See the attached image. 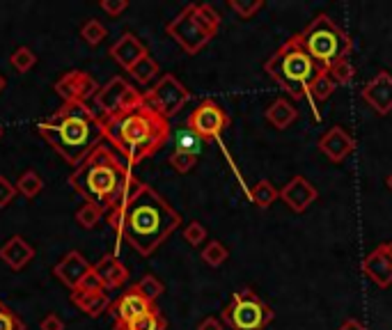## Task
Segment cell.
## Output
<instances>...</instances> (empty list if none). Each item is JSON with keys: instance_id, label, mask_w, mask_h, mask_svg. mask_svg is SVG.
<instances>
[{"instance_id": "1", "label": "cell", "mask_w": 392, "mask_h": 330, "mask_svg": "<svg viewBox=\"0 0 392 330\" xmlns=\"http://www.w3.org/2000/svg\"><path fill=\"white\" fill-rule=\"evenodd\" d=\"M108 216V225L138 255L150 257L181 225V216L152 186L133 177L126 197Z\"/></svg>"}, {"instance_id": "2", "label": "cell", "mask_w": 392, "mask_h": 330, "mask_svg": "<svg viewBox=\"0 0 392 330\" xmlns=\"http://www.w3.org/2000/svg\"><path fill=\"white\" fill-rule=\"evenodd\" d=\"M37 133L74 168L103 140L101 119L87 103H63L53 115L39 121Z\"/></svg>"}, {"instance_id": "3", "label": "cell", "mask_w": 392, "mask_h": 330, "mask_svg": "<svg viewBox=\"0 0 392 330\" xmlns=\"http://www.w3.org/2000/svg\"><path fill=\"white\" fill-rule=\"evenodd\" d=\"M103 138L124 156L129 165L150 159L170 138V121L147 103L119 112L110 119H101Z\"/></svg>"}, {"instance_id": "4", "label": "cell", "mask_w": 392, "mask_h": 330, "mask_svg": "<svg viewBox=\"0 0 392 330\" xmlns=\"http://www.w3.org/2000/svg\"><path fill=\"white\" fill-rule=\"evenodd\" d=\"M131 181L133 175L106 145H99L69 177L76 193L101 206L103 213L112 211L126 197Z\"/></svg>"}, {"instance_id": "5", "label": "cell", "mask_w": 392, "mask_h": 330, "mask_svg": "<svg viewBox=\"0 0 392 330\" xmlns=\"http://www.w3.org/2000/svg\"><path fill=\"white\" fill-rule=\"evenodd\" d=\"M264 69H266V74L271 76L285 92H289V97L296 101L308 97L310 85L315 83V78L326 72V69H321L301 46H296L292 39L285 41V44L266 60Z\"/></svg>"}, {"instance_id": "6", "label": "cell", "mask_w": 392, "mask_h": 330, "mask_svg": "<svg viewBox=\"0 0 392 330\" xmlns=\"http://www.w3.org/2000/svg\"><path fill=\"white\" fill-rule=\"evenodd\" d=\"M292 41L326 72L342 60H348V53L353 48L351 37L328 14H319L303 32L294 34Z\"/></svg>"}, {"instance_id": "7", "label": "cell", "mask_w": 392, "mask_h": 330, "mask_svg": "<svg viewBox=\"0 0 392 330\" xmlns=\"http://www.w3.org/2000/svg\"><path fill=\"white\" fill-rule=\"evenodd\" d=\"M221 319L232 330H264L273 321V310L250 289H239Z\"/></svg>"}, {"instance_id": "8", "label": "cell", "mask_w": 392, "mask_h": 330, "mask_svg": "<svg viewBox=\"0 0 392 330\" xmlns=\"http://www.w3.org/2000/svg\"><path fill=\"white\" fill-rule=\"evenodd\" d=\"M92 101H94V112H97L99 119H110L119 115V112L145 103L143 94L131 83H126L122 76L110 78L106 85H101L99 92L92 97Z\"/></svg>"}, {"instance_id": "9", "label": "cell", "mask_w": 392, "mask_h": 330, "mask_svg": "<svg viewBox=\"0 0 392 330\" xmlns=\"http://www.w3.org/2000/svg\"><path fill=\"white\" fill-rule=\"evenodd\" d=\"M143 99L152 110H156L165 119H170L190 101V92L172 74H163L161 81L150 92L143 94Z\"/></svg>"}, {"instance_id": "10", "label": "cell", "mask_w": 392, "mask_h": 330, "mask_svg": "<svg viewBox=\"0 0 392 330\" xmlns=\"http://www.w3.org/2000/svg\"><path fill=\"white\" fill-rule=\"evenodd\" d=\"M193 10H195V5H186L184 10L165 25V32H168L188 55L200 53V51L211 41V37H209V34L200 28V23L195 21Z\"/></svg>"}, {"instance_id": "11", "label": "cell", "mask_w": 392, "mask_h": 330, "mask_svg": "<svg viewBox=\"0 0 392 330\" xmlns=\"http://www.w3.org/2000/svg\"><path fill=\"white\" fill-rule=\"evenodd\" d=\"M186 126L190 133H195L200 138V140H211V138H218L230 126V117L216 101L207 99L188 115Z\"/></svg>"}, {"instance_id": "12", "label": "cell", "mask_w": 392, "mask_h": 330, "mask_svg": "<svg viewBox=\"0 0 392 330\" xmlns=\"http://www.w3.org/2000/svg\"><path fill=\"white\" fill-rule=\"evenodd\" d=\"M53 90L65 103H85V99H92L99 92V83L83 69H69L55 81Z\"/></svg>"}, {"instance_id": "13", "label": "cell", "mask_w": 392, "mask_h": 330, "mask_svg": "<svg viewBox=\"0 0 392 330\" xmlns=\"http://www.w3.org/2000/svg\"><path fill=\"white\" fill-rule=\"evenodd\" d=\"M362 273L381 289H388L392 284V243H381L362 259Z\"/></svg>"}, {"instance_id": "14", "label": "cell", "mask_w": 392, "mask_h": 330, "mask_svg": "<svg viewBox=\"0 0 392 330\" xmlns=\"http://www.w3.org/2000/svg\"><path fill=\"white\" fill-rule=\"evenodd\" d=\"M152 308H154V303L147 301L143 293L136 289V284L129 286V289L110 305L112 315H115V321H119V324H129V321L143 317L145 312H150Z\"/></svg>"}, {"instance_id": "15", "label": "cell", "mask_w": 392, "mask_h": 330, "mask_svg": "<svg viewBox=\"0 0 392 330\" xmlns=\"http://www.w3.org/2000/svg\"><path fill=\"white\" fill-rule=\"evenodd\" d=\"M362 99L367 101L379 115H388L392 110V76L388 72H379L362 88Z\"/></svg>"}, {"instance_id": "16", "label": "cell", "mask_w": 392, "mask_h": 330, "mask_svg": "<svg viewBox=\"0 0 392 330\" xmlns=\"http://www.w3.org/2000/svg\"><path fill=\"white\" fill-rule=\"evenodd\" d=\"M280 197L285 199L287 206H289L292 211L303 213L319 197V190L312 186L305 177H294L289 184L280 190Z\"/></svg>"}, {"instance_id": "17", "label": "cell", "mask_w": 392, "mask_h": 330, "mask_svg": "<svg viewBox=\"0 0 392 330\" xmlns=\"http://www.w3.org/2000/svg\"><path fill=\"white\" fill-rule=\"evenodd\" d=\"M92 271V266H90V262H87V259L78 253V250H72V253H67L63 259H60V262L55 264V268H53V273L60 277V280H63L69 289H76L78 284H81V280Z\"/></svg>"}, {"instance_id": "18", "label": "cell", "mask_w": 392, "mask_h": 330, "mask_svg": "<svg viewBox=\"0 0 392 330\" xmlns=\"http://www.w3.org/2000/svg\"><path fill=\"white\" fill-rule=\"evenodd\" d=\"M353 147H355V140L344 131L342 126L328 128L319 140V150L324 152L333 163H342L346 156L353 152Z\"/></svg>"}, {"instance_id": "19", "label": "cell", "mask_w": 392, "mask_h": 330, "mask_svg": "<svg viewBox=\"0 0 392 330\" xmlns=\"http://www.w3.org/2000/svg\"><path fill=\"white\" fill-rule=\"evenodd\" d=\"M110 55H112V60H115V62L122 69H126V72H129V69L133 67L138 60L147 55V48H145V44L136 37L133 32H124L115 41V44L110 46Z\"/></svg>"}, {"instance_id": "20", "label": "cell", "mask_w": 392, "mask_h": 330, "mask_svg": "<svg viewBox=\"0 0 392 330\" xmlns=\"http://www.w3.org/2000/svg\"><path fill=\"white\" fill-rule=\"evenodd\" d=\"M32 257H34V248L21 237V234L10 237L5 241V246L0 248V259H3L12 271H21V268H25L32 262Z\"/></svg>"}, {"instance_id": "21", "label": "cell", "mask_w": 392, "mask_h": 330, "mask_svg": "<svg viewBox=\"0 0 392 330\" xmlns=\"http://www.w3.org/2000/svg\"><path fill=\"white\" fill-rule=\"evenodd\" d=\"M92 268H94V273L99 275L101 286L106 291L108 289H117V286H122L129 280V268L122 264L115 255H103Z\"/></svg>"}, {"instance_id": "22", "label": "cell", "mask_w": 392, "mask_h": 330, "mask_svg": "<svg viewBox=\"0 0 392 330\" xmlns=\"http://www.w3.org/2000/svg\"><path fill=\"white\" fill-rule=\"evenodd\" d=\"M72 303L83 312L87 317H101L103 312L110 310V298L106 289H99V291H72Z\"/></svg>"}, {"instance_id": "23", "label": "cell", "mask_w": 392, "mask_h": 330, "mask_svg": "<svg viewBox=\"0 0 392 330\" xmlns=\"http://www.w3.org/2000/svg\"><path fill=\"white\" fill-rule=\"evenodd\" d=\"M296 117H299V110H296L287 99H275L266 110V119L271 121L275 128H280V131H285Z\"/></svg>"}, {"instance_id": "24", "label": "cell", "mask_w": 392, "mask_h": 330, "mask_svg": "<svg viewBox=\"0 0 392 330\" xmlns=\"http://www.w3.org/2000/svg\"><path fill=\"white\" fill-rule=\"evenodd\" d=\"M165 319L156 308H152L150 312H145L143 317H138L129 324H119L115 321V330H165Z\"/></svg>"}, {"instance_id": "25", "label": "cell", "mask_w": 392, "mask_h": 330, "mask_svg": "<svg viewBox=\"0 0 392 330\" xmlns=\"http://www.w3.org/2000/svg\"><path fill=\"white\" fill-rule=\"evenodd\" d=\"M248 195H250L252 202L259 206V209H268V206L280 197V190H277L268 179H264V181H257V184L248 190Z\"/></svg>"}, {"instance_id": "26", "label": "cell", "mask_w": 392, "mask_h": 330, "mask_svg": "<svg viewBox=\"0 0 392 330\" xmlns=\"http://www.w3.org/2000/svg\"><path fill=\"white\" fill-rule=\"evenodd\" d=\"M195 21L200 23V28H202L209 37H216V32L221 30V14H218L211 5H195Z\"/></svg>"}, {"instance_id": "27", "label": "cell", "mask_w": 392, "mask_h": 330, "mask_svg": "<svg viewBox=\"0 0 392 330\" xmlns=\"http://www.w3.org/2000/svg\"><path fill=\"white\" fill-rule=\"evenodd\" d=\"M129 74L133 76V81L136 83H141V85H147V83H152L154 81V76L159 74V62L147 53L145 58H141L138 62L129 69Z\"/></svg>"}, {"instance_id": "28", "label": "cell", "mask_w": 392, "mask_h": 330, "mask_svg": "<svg viewBox=\"0 0 392 330\" xmlns=\"http://www.w3.org/2000/svg\"><path fill=\"white\" fill-rule=\"evenodd\" d=\"M16 190H19L23 197L34 199L44 190V179L39 177V172L25 170L23 175L19 177V181H16Z\"/></svg>"}, {"instance_id": "29", "label": "cell", "mask_w": 392, "mask_h": 330, "mask_svg": "<svg viewBox=\"0 0 392 330\" xmlns=\"http://www.w3.org/2000/svg\"><path fill=\"white\" fill-rule=\"evenodd\" d=\"M335 88L337 85L333 83V78L328 76V72H324V74H319L317 78H315V83L310 85V92H308V97L315 101V103H321V101H326L330 94L335 92Z\"/></svg>"}, {"instance_id": "30", "label": "cell", "mask_w": 392, "mask_h": 330, "mask_svg": "<svg viewBox=\"0 0 392 330\" xmlns=\"http://www.w3.org/2000/svg\"><path fill=\"white\" fill-rule=\"evenodd\" d=\"M10 65L16 74H28L30 69L37 65V55H34V51L28 48V46H19L10 55Z\"/></svg>"}, {"instance_id": "31", "label": "cell", "mask_w": 392, "mask_h": 330, "mask_svg": "<svg viewBox=\"0 0 392 330\" xmlns=\"http://www.w3.org/2000/svg\"><path fill=\"white\" fill-rule=\"evenodd\" d=\"M101 216H103L101 206H97L94 202H85L81 209L76 211V223L81 225L83 230H92V227H97L99 225Z\"/></svg>"}, {"instance_id": "32", "label": "cell", "mask_w": 392, "mask_h": 330, "mask_svg": "<svg viewBox=\"0 0 392 330\" xmlns=\"http://www.w3.org/2000/svg\"><path fill=\"white\" fill-rule=\"evenodd\" d=\"M81 37H83V41L87 46H99L101 41L108 37L106 25H103L101 21H97V19H90L81 28Z\"/></svg>"}, {"instance_id": "33", "label": "cell", "mask_w": 392, "mask_h": 330, "mask_svg": "<svg viewBox=\"0 0 392 330\" xmlns=\"http://www.w3.org/2000/svg\"><path fill=\"white\" fill-rule=\"evenodd\" d=\"M228 257H230L228 248H225L221 241H209V246L202 250V259H204V264L214 266V268L223 266V264H225V259H228Z\"/></svg>"}, {"instance_id": "34", "label": "cell", "mask_w": 392, "mask_h": 330, "mask_svg": "<svg viewBox=\"0 0 392 330\" xmlns=\"http://www.w3.org/2000/svg\"><path fill=\"white\" fill-rule=\"evenodd\" d=\"M136 289L141 291L143 296H145L147 301H150V303H154V301L159 298L161 293L165 291V286H163V282L159 280V277H156V275H152V273H150V275H145L143 280L136 284Z\"/></svg>"}, {"instance_id": "35", "label": "cell", "mask_w": 392, "mask_h": 330, "mask_svg": "<svg viewBox=\"0 0 392 330\" xmlns=\"http://www.w3.org/2000/svg\"><path fill=\"white\" fill-rule=\"evenodd\" d=\"M328 76L333 78L335 85H348L353 81L355 69H353L351 62H348V60H342V62H337V65H333L328 69Z\"/></svg>"}, {"instance_id": "36", "label": "cell", "mask_w": 392, "mask_h": 330, "mask_svg": "<svg viewBox=\"0 0 392 330\" xmlns=\"http://www.w3.org/2000/svg\"><path fill=\"white\" fill-rule=\"evenodd\" d=\"M0 330H25L23 319L0 301Z\"/></svg>"}, {"instance_id": "37", "label": "cell", "mask_w": 392, "mask_h": 330, "mask_svg": "<svg viewBox=\"0 0 392 330\" xmlns=\"http://www.w3.org/2000/svg\"><path fill=\"white\" fill-rule=\"evenodd\" d=\"M168 163L172 165L174 170L179 172V175H186V172H190V170L195 168L197 156L186 154V152H172V154H170V159H168Z\"/></svg>"}, {"instance_id": "38", "label": "cell", "mask_w": 392, "mask_h": 330, "mask_svg": "<svg viewBox=\"0 0 392 330\" xmlns=\"http://www.w3.org/2000/svg\"><path fill=\"white\" fill-rule=\"evenodd\" d=\"M230 7L234 12L239 14V19H252L261 7H264V3L261 0H252V3H241V0H230Z\"/></svg>"}, {"instance_id": "39", "label": "cell", "mask_w": 392, "mask_h": 330, "mask_svg": "<svg viewBox=\"0 0 392 330\" xmlns=\"http://www.w3.org/2000/svg\"><path fill=\"white\" fill-rule=\"evenodd\" d=\"M174 152H186V154H193L197 156L200 154V138L190 131H184L177 136V150Z\"/></svg>"}, {"instance_id": "40", "label": "cell", "mask_w": 392, "mask_h": 330, "mask_svg": "<svg viewBox=\"0 0 392 330\" xmlns=\"http://www.w3.org/2000/svg\"><path fill=\"white\" fill-rule=\"evenodd\" d=\"M184 239L190 243V246H200V243H202V241L207 239V230H204V225H202V223H197V220L188 223V225H186V230H184Z\"/></svg>"}, {"instance_id": "41", "label": "cell", "mask_w": 392, "mask_h": 330, "mask_svg": "<svg viewBox=\"0 0 392 330\" xmlns=\"http://www.w3.org/2000/svg\"><path fill=\"white\" fill-rule=\"evenodd\" d=\"M14 197H16V186L7 177L0 175V209H5Z\"/></svg>"}, {"instance_id": "42", "label": "cell", "mask_w": 392, "mask_h": 330, "mask_svg": "<svg viewBox=\"0 0 392 330\" xmlns=\"http://www.w3.org/2000/svg\"><path fill=\"white\" fill-rule=\"evenodd\" d=\"M99 7L103 12H106L108 16H112V19H117V16L122 12L129 10V0H101Z\"/></svg>"}, {"instance_id": "43", "label": "cell", "mask_w": 392, "mask_h": 330, "mask_svg": "<svg viewBox=\"0 0 392 330\" xmlns=\"http://www.w3.org/2000/svg\"><path fill=\"white\" fill-rule=\"evenodd\" d=\"M76 289H78V291H99V289H103V286H101V280H99V275L94 273V268L83 277L81 284H78Z\"/></svg>"}, {"instance_id": "44", "label": "cell", "mask_w": 392, "mask_h": 330, "mask_svg": "<svg viewBox=\"0 0 392 330\" xmlns=\"http://www.w3.org/2000/svg\"><path fill=\"white\" fill-rule=\"evenodd\" d=\"M39 330H65V321L60 319L55 312H51V315H46L41 319Z\"/></svg>"}, {"instance_id": "45", "label": "cell", "mask_w": 392, "mask_h": 330, "mask_svg": "<svg viewBox=\"0 0 392 330\" xmlns=\"http://www.w3.org/2000/svg\"><path fill=\"white\" fill-rule=\"evenodd\" d=\"M197 330H225L223 328V324L218 319H214V317H207L202 324L197 326Z\"/></svg>"}, {"instance_id": "46", "label": "cell", "mask_w": 392, "mask_h": 330, "mask_svg": "<svg viewBox=\"0 0 392 330\" xmlns=\"http://www.w3.org/2000/svg\"><path fill=\"white\" fill-rule=\"evenodd\" d=\"M339 330H367V328H365V324H360L358 319H346Z\"/></svg>"}, {"instance_id": "47", "label": "cell", "mask_w": 392, "mask_h": 330, "mask_svg": "<svg viewBox=\"0 0 392 330\" xmlns=\"http://www.w3.org/2000/svg\"><path fill=\"white\" fill-rule=\"evenodd\" d=\"M5 88H7V78H5L3 74H0V94L5 92Z\"/></svg>"}, {"instance_id": "48", "label": "cell", "mask_w": 392, "mask_h": 330, "mask_svg": "<svg viewBox=\"0 0 392 330\" xmlns=\"http://www.w3.org/2000/svg\"><path fill=\"white\" fill-rule=\"evenodd\" d=\"M388 188H390V190H392V175H390V177H388Z\"/></svg>"}, {"instance_id": "49", "label": "cell", "mask_w": 392, "mask_h": 330, "mask_svg": "<svg viewBox=\"0 0 392 330\" xmlns=\"http://www.w3.org/2000/svg\"><path fill=\"white\" fill-rule=\"evenodd\" d=\"M3 133H5V128H3V124H0V138H3Z\"/></svg>"}]
</instances>
